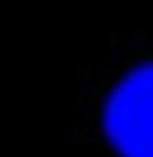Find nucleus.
Here are the masks:
<instances>
[{
  "label": "nucleus",
  "mask_w": 153,
  "mask_h": 157,
  "mask_svg": "<svg viewBox=\"0 0 153 157\" xmlns=\"http://www.w3.org/2000/svg\"><path fill=\"white\" fill-rule=\"evenodd\" d=\"M104 129L122 157H153V63L132 70L111 91Z\"/></svg>",
  "instance_id": "1"
}]
</instances>
